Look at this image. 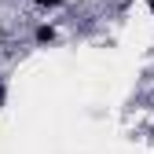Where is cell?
<instances>
[{
    "label": "cell",
    "mask_w": 154,
    "mask_h": 154,
    "mask_svg": "<svg viewBox=\"0 0 154 154\" xmlns=\"http://www.w3.org/2000/svg\"><path fill=\"white\" fill-rule=\"evenodd\" d=\"M29 37H33V48H51V44H59V26L44 18V22H37V26H33Z\"/></svg>",
    "instance_id": "6da1fadb"
},
{
    "label": "cell",
    "mask_w": 154,
    "mask_h": 154,
    "mask_svg": "<svg viewBox=\"0 0 154 154\" xmlns=\"http://www.w3.org/2000/svg\"><path fill=\"white\" fill-rule=\"evenodd\" d=\"M0 85H4V66H0Z\"/></svg>",
    "instance_id": "277c9868"
},
{
    "label": "cell",
    "mask_w": 154,
    "mask_h": 154,
    "mask_svg": "<svg viewBox=\"0 0 154 154\" xmlns=\"http://www.w3.org/2000/svg\"><path fill=\"white\" fill-rule=\"evenodd\" d=\"M29 4H33V8H41V11H59L66 0H29Z\"/></svg>",
    "instance_id": "7a4b0ae2"
},
{
    "label": "cell",
    "mask_w": 154,
    "mask_h": 154,
    "mask_svg": "<svg viewBox=\"0 0 154 154\" xmlns=\"http://www.w3.org/2000/svg\"><path fill=\"white\" fill-rule=\"evenodd\" d=\"M4 106H8V81L0 85V110H4Z\"/></svg>",
    "instance_id": "3957f363"
}]
</instances>
